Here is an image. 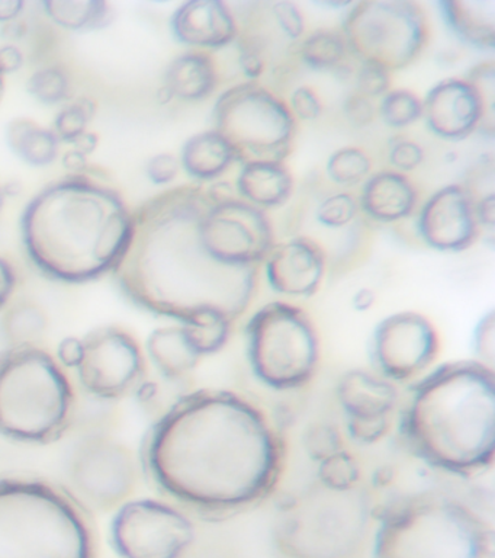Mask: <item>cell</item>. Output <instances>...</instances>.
Segmentation results:
<instances>
[{"mask_svg": "<svg viewBox=\"0 0 495 558\" xmlns=\"http://www.w3.org/2000/svg\"><path fill=\"white\" fill-rule=\"evenodd\" d=\"M337 399L347 432L359 444H376L388 435L399 404L395 383L371 371H349L338 381Z\"/></svg>", "mask_w": 495, "mask_h": 558, "instance_id": "17", "label": "cell"}, {"mask_svg": "<svg viewBox=\"0 0 495 558\" xmlns=\"http://www.w3.org/2000/svg\"><path fill=\"white\" fill-rule=\"evenodd\" d=\"M62 163L64 169H66L71 174L88 173V156H85L84 153L73 150V148L72 150L64 153Z\"/></svg>", "mask_w": 495, "mask_h": 558, "instance_id": "51", "label": "cell"}, {"mask_svg": "<svg viewBox=\"0 0 495 558\" xmlns=\"http://www.w3.org/2000/svg\"><path fill=\"white\" fill-rule=\"evenodd\" d=\"M72 148L73 150L84 153L85 156L92 155L95 150H97L99 146V137L97 133H92V131H85L84 134H81L79 137L73 140Z\"/></svg>", "mask_w": 495, "mask_h": 558, "instance_id": "52", "label": "cell"}, {"mask_svg": "<svg viewBox=\"0 0 495 558\" xmlns=\"http://www.w3.org/2000/svg\"><path fill=\"white\" fill-rule=\"evenodd\" d=\"M358 199L364 218L376 225L393 226L416 216L420 191L410 174L384 169L371 173L362 183Z\"/></svg>", "mask_w": 495, "mask_h": 558, "instance_id": "22", "label": "cell"}, {"mask_svg": "<svg viewBox=\"0 0 495 558\" xmlns=\"http://www.w3.org/2000/svg\"><path fill=\"white\" fill-rule=\"evenodd\" d=\"M7 196L3 194L2 186H0V211H2L3 205H5Z\"/></svg>", "mask_w": 495, "mask_h": 558, "instance_id": "56", "label": "cell"}, {"mask_svg": "<svg viewBox=\"0 0 495 558\" xmlns=\"http://www.w3.org/2000/svg\"><path fill=\"white\" fill-rule=\"evenodd\" d=\"M55 357L60 362V365L67 371L75 369L79 366L82 356H84V342L81 338L75 336H69L59 343L58 352Z\"/></svg>", "mask_w": 495, "mask_h": 558, "instance_id": "47", "label": "cell"}, {"mask_svg": "<svg viewBox=\"0 0 495 558\" xmlns=\"http://www.w3.org/2000/svg\"><path fill=\"white\" fill-rule=\"evenodd\" d=\"M469 82L477 87L485 105L486 112L494 120V95H495V65L494 61H482L469 70L467 76Z\"/></svg>", "mask_w": 495, "mask_h": 558, "instance_id": "44", "label": "cell"}, {"mask_svg": "<svg viewBox=\"0 0 495 558\" xmlns=\"http://www.w3.org/2000/svg\"><path fill=\"white\" fill-rule=\"evenodd\" d=\"M16 286H18V275H16L14 265L5 257L0 256V310L10 305Z\"/></svg>", "mask_w": 495, "mask_h": 558, "instance_id": "49", "label": "cell"}, {"mask_svg": "<svg viewBox=\"0 0 495 558\" xmlns=\"http://www.w3.org/2000/svg\"><path fill=\"white\" fill-rule=\"evenodd\" d=\"M341 29L356 60L380 64L391 73L414 63L432 35L428 13L411 0L351 3Z\"/></svg>", "mask_w": 495, "mask_h": 558, "instance_id": "11", "label": "cell"}, {"mask_svg": "<svg viewBox=\"0 0 495 558\" xmlns=\"http://www.w3.org/2000/svg\"><path fill=\"white\" fill-rule=\"evenodd\" d=\"M475 217L481 233L488 235L491 242L494 238L495 227V194L475 199Z\"/></svg>", "mask_w": 495, "mask_h": 558, "instance_id": "48", "label": "cell"}, {"mask_svg": "<svg viewBox=\"0 0 495 558\" xmlns=\"http://www.w3.org/2000/svg\"><path fill=\"white\" fill-rule=\"evenodd\" d=\"M97 113V105L92 99L81 98L75 102L64 105L54 120L53 133L59 142L71 144L88 131L89 122Z\"/></svg>", "mask_w": 495, "mask_h": 558, "instance_id": "37", "label": "cell"}, {"mask_svg": "<svg viewBox=\"0 0 495 558\" xmlns=\"http://www.w3.org/2000/svg\"><path fill=\"white\" fill-rule=\"evenodd\" d=\"M246 340L256 378L272 390H299L319 371L320 331L301 305L285 300L262 305L247 322Z\"/></svg>", "mask_w": 495, "mask_h": 558, "instance_id": "9", "label": "cell"}, {"mask_svg": "<svg viewBox=\"0 0 495 558\" xmlns=\"http://www.w3.org/2000/svg\"><path fill=\"white\" fill-rule=\"evenodd\" d=\"M286 442L275 418L249 396L189 391L156 418L140 466L164 500L202 517L262 504L284 477Z\"/></svg>", "mask_w": 495, "mask_h": 558, "instance_id": "1", "label": "cell"}, {"mask_svg": "<svg viewBox=\"0 0 495 558\" xmlns=\"http://www.w3.org/2000/svg\"><path fill=\"white\" fill-rule=\"evenodd\" d=\"M84 174L50 183L24 208V247L54 281L85 283L114 274L132 239L133 214L119 192Z\"/></svg>", "mask_w": 495, "mask_h": 558, "instance_id": "3", "label": "cell"}, {"mask_svg": "<svg viewBox=\"0 0 495 558\" xmlns=\"http://www.w3.org/2000/svg\"><path fill=\"white\" fill-rule=\"evenodd\" d=\"M264 279L275 294L310 299L320 291L329 272L324 244L314 235L298 234L275 243L263 265Z\"/></svg>", "mask_w": 495, "mask_h": 558, "instance_id": "20", "label": "cell"}, {"mask_svg": "<svg viewBox=\"0 0 495 558\" xmlns=\"http://www.w3.org/2000/svg\"><path fill=\"white\" fill-rule=\"evenodd\" d=\"M7 143L14 155L34 168H45L58 159L60 142L53 130L29 118H15L8 124Z\"/></svg>", "mask_w": 495, "mask_h": 558, "instance_id": "29", "label": "cell"}, {"mask_svg": "<svg viewBox=\"0 0 495 558\" xmlns=\"http://www.w3.org/2000/svg\"><path fill=\"white\" fill-rule=\"evenodd\" d=\"M378 117L389 129H408L423 118V99L406 87L391 89L378 104Z\"/></svg>", "mask_w": 495, "mask_h": 558, "instance_id": "34", "label": "cell"}, {"mask_svg": "<svg viewBox=\"0 0 495 558\" xmlns=\"http://www.w3.org/2000/svg\"><path fill=\"white\" fill-rule=\"evenodd\" d=\"M355 90L367 98L375 100L393 89V73L380 64L358 61L355 70Z\"/></svg>", "mask_w": 495, "mask_h": 558, "instance_id": "39", "label": "cell"}, {"mask_svg": "<svg viewBox=\"0 0 495 558\" xmlns=\"http://www.w3.org/2000/svg\"><path fill=\"white\" fill-rule=\"evenodd\" d=\"M375 292L369 290V288H362L354 296V307L358 312H367V310H371L372 305L375 304Z\"/></svg>", "mask_w": 495, "mask_h": 558, "instance_id": "54", "label": "cell"}, {"mask_svg": "<svg viewBox=\"0 0 495 558\" xmlns=\"http://www.w3.org/2000/svg\"><path fill=\"white\" fill-rule=\"evenodd\" d=\"M24 8L23 0H0V22L8 24V22L16 21Z\"/></svg>", "mask_w": 495, "mask_h": 558, "instance_id": "53", "label": "cell"}, {"mask_svg": "<svg viewBox=\"0 0 495 558\" xmlns=\"http://www.w3.org/2000/svg\"><path fill=\"white\" fill-rule=\"evenodd\" d=\"M362 217L358 195L345 190L325 195L314 209L317 225L329 231L358 230Z\"/></svg>", "mask_w": 495, "mask_h": 558, "instance_id": "33", "label": "cell"}, {"mask_svg": "<svg viewBox=\"0 0 495 558\" xmlns=\"http://www.w3.org/2000/svg\"><path fill=\"white\" fill-rule=\"evenodd\" d=\"M82 342L84 356L76 375L85 395L116 403L136 395L138 387L149 378L145 348L125 327H97Z\"/></svg>", "mask_w": 495, "mask_h": 558, "instance_id": "15", "label": "cell"}, {"mask_svg": "<svg viewBox=\"0 0 495 558\" xmlns=\"http://www.w3.org/2000/svg\"><path fill=\"white\" fill-rule=\"evenodd\" d=\"M3 90H5V81H3V76L0 74V100L3 98Z\"/></svg>", "mask_w": 495, "mask_h": 558, "instance_id": "57", "label": "cell"}, {"mask_svg": "<svg viewBox=\"0 0 495 558\" xmlns=\"http://www.w3.org/2000/svg\"><path fill=\"white\" fill-rule=\"evenodd\" d=\"M42 8L51 21L71 31L101 29L114 20L111 4L101 0H46Z\"/></svg>", "mask_w": 495, "mask_h": 558, "instance_id": "31", "label": "cell"}, {"mask_svg": "<svg viewBox=\"0 0 495 558\" xmlns=\"http://www.w3.org/2000/svg\"><path fill=\"white\" fill-rule=\"evenodd\" d=\"M234 186L238 198L268 213L293 198L295 179L282 161L253 160L240 165Z\"/></svg>", "mask_w": 495, "mask_h": 558, "instance_id": "23", "label": "cell"}, {"mask_svg": "<svg viewBox=\"0 0 495 558\" xmlns=\"http://www.w3.org/2000/svg\"><path fill=\"white\" fill-rule=\"evenodd\" d=\"M295 54L312 72L334 73L343 81L355 76L356 68L350 63L355 57L341 28L311 31L298 43Z\"/></svg>", "mask_w": 495, "mask_h": 558, "instance_id": "28", "label": "cell"}, {"mask_svg": "<svg viewBox=\"0 0 495 558\" xmlns=\"http://www.w3.org/2000/svg\"><path fill=\"white\" fill-rule=\"evenodd\" d=\"M145 351L160 377L175 383L188 381L202 360L184 325L164 326L151 331Z\"/></svg>", "mask_w": 495, "mask_h": 558, "instance_id": "26", "label": "cell"}, {"mask_svg": "<svg viewBox=\"0 0 495 558\" xmlns=\"http://www.w3.org/2000/svg\"><path fill=\"white\" fill-rule=\"evenodd\" d=\"M304 444H306L308 456L319 462L346 449L341 430L333 425H327V423L311 426L307 430L306 442Z\"/></svg>", "mask_w": 495, "mask_h": 558, "instance_id": "41", "label": "cell"}, {"mask_svg": "<svg viewBox=\"0 0 495 558\" xmlns=\"http://www.w3.org/2000/svg\"><path fill=\"white\" fill-rule=\"evenodd\" d=\"M295 120L312 122L323 116L324 105L319 92L310 85L295 87L286 100Z\"/></svg>", "mask_w": 495, "mask_h": 558, "instance_id": "42", "label": "cell"}, {"mask_svg": "<svg viewBox=\"0 0 495 558\" xmlns=\"http://www.w3.org/2000/svg\"><path fill=\"white\" fill-rule=\"evenodd\" d=\"M94 513L63 484L0 475V558H98Z\"/></svg>", "mask_w": 495, "mask_h": 558, "instance_id": "5", "label": "cell"}, {"mask_svg": "<svg viewBox=\"0 0 495 558\" xmlns=\"http://www.w3.org/2000/svg\"><path fill=\"white\" fill-rule=\"evenodd\" d=\"M373 161L364 148L346 146L337 148L325 161V174L334 185L349 190L362 185L371 177Z\"/></svg>", "mask_w": 495, "mask_h": 558, "instance_id": "32", "label": "cell"}, {"mask_svg": "<svg viewBox=\"0 0 495 558\" xmlns=\"http://www.w3.org/2000/svg\"><path fill=\"white\" fill-rule=\"evenodd\" d=\"M181 169L198 182L220 181L234 165L237 153L232 143L215 129L202 131L186 140L182 147Z\"/></svg>", "mask_w": 495, "mask_h": 558, "instance_id": "27", "label": "cell"}, {"mask_svg": "<svg viewBox=\"0 0 495 558\" xmlns=\"http://www.w3.org/2000/svg\"><path fill=\"white\" fill-rule=\"evenodd\" d=\"M181 172L180 157L172 153H159L146 165V174L151 183L159 186L171 185Z\"/></svg>", "mask_w": 495, "mask_h": 558, "instance_id": "46", "label": "cell"}, {"mask_svg": "<svg viewBox=\"0 0 495 558\" xmlns=\"http://www.w3.org/2000/svg\"><path fill=\"white\" fill-rule=\"evenodd\" d=\"M220 81L219 63L212 52L189 50L169 63L162 87L172 99L199 102L214 95Z\"/></svg>", "mask_w": 495, "mask_h": 558, "instance_id": "24", "label": "cell"}, {"mask_svg": "<svg viewBox=\"0 0 495 558\" xmlns=\"http://www.w3.org/2000/svg\"><path fill=\"white\" fill-rule=\"evenodd\" d=\"M473 348L478 355V362L494 368L495 356V317L494 310L486 313L478 322L475 331H473Z\"/></svg>", "mask_w": 495, "mask_h": 558, "instance_id": "43", "label": "cell"}, {"mask_svg": "<svg viewBox=\"0 0 495 558\" xmlns=\"http://www.w3.org/2000/svg\"><path fill=\"white\" fill-rule=\"evenodd\" d=\"M214 129L232 143L238 163H286L293 155L298 122L286 99L263 82L237 83L215 100Z\"/></svg>", "mask_w": 495, "mask_h": 558, "instance_id": "10", "label": "cell"}, {"mask_svg": "<svg viewBox=\"0 0 495 558\" xmlns=\"http://www.w3.org/2000/svg\"><path fill=\"white\" fill-rule=\"evenodd\" d=\"M67 488L89 512H115L132 500L141 477L140 461L110 434L84 436L67 461Z\"/></svg>", "mask_w": 495, "mask_h": 558, "instance_id": "12", "label": "cell"}, {"mask_svg": "<svg viewBox=\"0 0 495 558\" xmlns=\"http://www.w3.org/2000/svg\"><path fill=\"white\" fill-rule=\"evenodd\" d=\"M375 558H493L494 530L467 501L421 493L394 506L373 535Z\"/></svg>", "mask_w": 495, "mask_h": 558, "instance_id": "8", "label": "cell"}, {"mask_svg": "<svg viewBox=\"0 0 495 558\" xmlns=\"http://www.w3.org/2000/svg\"><path fill=\"white\" fill-rule=\"evenodd\" d=\"M268 12L272 24L285 41L298 46V43L306 37V17L297 3L290 0H276L268 3Z\"/></svg>", "mask_w": 495, "mask_h": 558, "instance_id": "38", "label": "cell"}, {"mask_svg": "<svg viewBox=\"0 0 495 558\" xmlns=\"http://www.w3.org/2000/svg\"><path fill=\"white\" fill-rule=\"evenodd\" d=\"M0 327L8 348L41 347L49 331L50 318L36 301L21 300L8 305Z\"/></svg>", "mask_w": 495, "mask_h": 558, "instance_id": "30", "label": "cell"}, {"mask_svg": "<svg viewBox=\"0 0 495 558\" xmlns=\"http://www.w3.org/2000/svg\"><path fill=\"white\" fill-rule=\"evenodd\" d=\"M421 120L430 133L445 142H463L477 131L494 137V120L467 77H446L430 87Z\"/></svg>", "mask_w": 495, "mask_h": 558, "instance_id": "19", "label": "cell"}, {"mask_svg": "<svg viewBox=\"0 0 495 558\" xmlns=\"http://www.w3.org/2000/svg\"><path fill=\"white\" fill-rule=\"evenodd\" d=\"M3 194H5L7 198L8 196H16L21 192V185L18 182H10L7 183V185L2 186Z\"/></svg>", "mask_w": 495, "mask_h": 558, "instance_id": "55", "label": "cell"}, {"mask_svg": "<svg viewBox=\"0 0 495 558\" xmlns=\"http://www.w3.org/2000/svg\"><path fill=\"white\" fill-rule=\"evenodd\" d=\"M24 54L18 47L8 44V46L0 47V74L3 77L7 74L16 73L24 65Z\"/></svg>", "mask_w": 495, "mask_h": 558, "instance_id": "50", "label": "cell"}, {"mask_svg": "<svg viewBox=\"0 0 495 558\" xmlns=\"http://www.w3.org/2000/svg\"><path fill=\"white\" fill-rule=\"evenodd\" d=\"M27 90L38 102L58 105L71 98L72 83L64 70L51 65L32 74Z\"/></svg>", "mask_w": 495, "mask_h": 558, "instance_id": "36", "label": "cell"}, {"mask_svg": "<svg viewBox=\"0 0 495 558\" xmlns=\"http://www.w3.org/2000/svg\"><path fill=\"white\" fill-rule=\"evenodd\" d=\"M173 37L190 50L219 51L237 41L238 17L221 0H189L171 17Z\"/></svg>", "mask_w": 495, "mask_h": 558, "instance_id": "21", "label": "cell"}, {"mask_svg": "<svg viewBox=\"0 0 495 558\" xmlns=\"http://www.w3.org/2000/svg\"><path fill=\"white\" fill-rule=\"evenodd\" d=\"M411 452L445 473L472 477L495 457V374L478 361L447 362L417 379L401 418Z\"/></svg>", "mask_w": 495, "mask_h": 558, "instance_id": "4", "label": "cell"}, {"mask_svg": "<svg viewBox=\"0 0 495 558\" xmlns=\"http://www.w3.org/2000/svg\"><path fill=\"white\" fill-rule=\"evenodd\" d=\"M438 13L447 31L473 50H495L494 0H441Z\"/></svg>", "mask_w": 495, "mask_h": 558, "instance_id": "25", "label": "cell"}, {"mask_svg": "<svg viewBox=\"0 0 495 558\" xmlns=\"http://www.w3.org/2000/svg\"><path fill=\"white\" fill-rule=\"evenodd\" d=\"M79 391L71 373L45 347L0 352V435L50 445L71 434Z\"/></svg>", "mask_w": 495, "mask_h": 558, "instance_id": "6", "label": "cell"}, {"mask_svg": "<svg viewBox=\"0 0 495 558\" xmlns=\"http://www.w3.org/2000/svg\"><path fill=\"white\" fill-rule=\"evenodd\" d=\"M442 351L436 325L423 313L399 312L378 323L371 356L376 373L393 383L414 381L430 373Z\"/></svg>", "mask_w": 495, "mask_h": 558, "instance_id": "16", "label": "cell"}, {"mask_svg": "<svg viewBox=\"0 0 495 558\" xmlns=\"http://www.w3.org/2000/svg\"><path fill=\"white\" fill-rule=\"evenodd\" d=\"M388 163L395 172L408 174L424 163L425 150L417 140L395 135L388 143Z\"/></svg>", "mask_w": 495, "mask_h": 558, "instance_id": "40", "label": "cell"}, {"mask_svg": "<svg viewBox=\"0 0 495 558\" xmlns=\"http://www.w3.org/2000/svg\"><path fill=\"white\" fill-rule=\"evenodd\" d=\"M197 538L186 510L164 499H132L115 510L110 526L120 558H185Z\"/></svg>", "mask_w": 495, "mask_h": 558, "instance_id": "13", "label": "cell"}, {"mask_svg": "<svg viewBox=\"0 0 495 558\" xmlns=\"http://www.w3.org/2000/svg\"><path fill=\"white\" fill-rule=\"evenodd\" d=\"M206 192L199 234L208 252L232 268L262 269L276 243L269 214L238 195L215 198L207 187Z\"/></svg>", "mask_w": 495, "mask_h": 558, "instance_id": "14", "label": "cell"}, {"mask_svg": "<svg viewBox=\"0 0 495 558\" xmlns=\"http://www.w3.org/2000/svg\"><path fill=\"white\" fill-rule=\"evenodd\" d=\"M207 192L181 186L133 214V233L115 278L138 307L186 325L220 316L236 323L258 294L260 270L221 264L199 234Z\"/></svg>", "mask_w": 495, "mask_h": 558, "instance_id": "2", "label": "cell"}, {"mask_svg": "<svg viewBox=\"0 0 495 558\" xmlns=\"http://www.w3.org/2000/svg\"><path fill=\"white\" fill-rule=\"evenodd\" d=\"M416 233L433 251H468L481 235L475 199L463 183H450L434 191L416 213Z\"/></svg>", "mask_w": 495, "mask_h": 558, "instance_id": "18", "label": "cell"}, {"mask_svg": "<svg viewBox=\"0 0 495 558\" xmlns=\"http://www.w3.org/2000/svg\"><path fill=\"white\" fill-rule=\"evenodd\" d=\"M367 487L334 490L315 482L282 506L273 522L281 558H364L375 525Z\"/></svg>", "mask_w": 495, "mask_h": 558, "instance_id": "7", "label": "cell"}, {"mask_svg": "<svg viewBox=\"0 0 495 558\" xmlns=\"http://www.w3.org/2000/svg\"><path fill=\"white\" fill-rule=\"evenodd\" d=\"M317 482L334 490H347V488L360 486L362 465L354 453L343 449L320 462Z\"/></svg>", "mask_w": 495, "mask_h": 558, "instance_id": "35", "label": "cell"}, {"mask_svg": "<svg viewBox=\"0 0 495 558\" xmlns=\"http://www.w3.org/2000/svg\"><path fill=\"white\" fill-rule=\"evenodd\" d=\"M343 113L351 125L363 129V126L371 125L376 120L378 105L375 100L354 90L346 96L345 102H343Z\"/></svg>", "mask_w": 495, "mask_h": 558, "instance_id": "45", "label": "cell"}]
</instances>
